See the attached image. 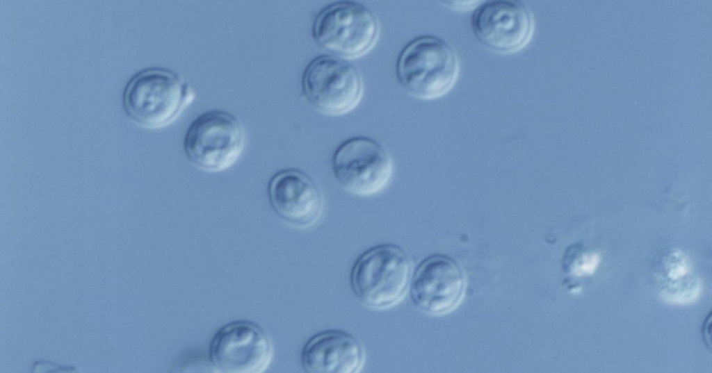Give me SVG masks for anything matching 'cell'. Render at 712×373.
Instances as JSON below:
<instances>
[{
	"label": "cell",
	"mask_w": 712,
	"mask_h": 373,
	"mask_svg": "<svg viewBox=\"0 0 712 373\" xmlns=\"http://www.w3.org/2000/svg\"><path fill=\"white\" fill-rule=\"evenodd\" d=\"M364 361L360 342L352 334L337 329L315 333L300 352L301 367L307 373H357Z\"/></svg>",
	"instance_id": "obj_12"
},
{
	"label": "cell",
	"mask_w": 712,
	"mask_h": 373,
	"mask_svg": "<svg viewBox=\"0 0 712 373\" xmlns=\"http://www.w3.org/2000/svg\"><path fill=\"white\" fill-rule=\"evenodd\" d=\"M267 197L274 213L298 228L314 226L321 216L323 198L315 181L305 172L286 168L272 175Z\"/></svg>",
	"instance_id": "obj_11"
},
{
	"label": "cell",
	"mask_w": 712,
	"mask_h": 373,
	"mask_svg": "<svg viewBox=\"0 0 712 373\" xmlns=\"http://www.w3.org/2000/svg\"><path fill=\"white\" fill-rule=\"evenodd\" d=\"M446 3L450 8L458 10H471L479 5L478 1H448Z\"/></svg>",
	"instance_id": "obj_15"
},
{
	"label": "cell",
	"mask_w": 712,
	"mask_h": 373,
	"mask_svg": "<svg viewBox=\"0 0 712 373\" xmlns=\"http://www.w3.org/2000/svg\"><path fill=\"white\" fill-rule=\"evenodd\" d=\"M471 25L481 44L503 53L523 49L534 30L531 11L518 1L494 0L479 4L472 14Z\"/></svg>",
	"instance_id": "obj_10"
},
{
	"label": "cell",
	"mask_w": 712,
	"mask_h": 373,
	"mask_svg": "<svg viewBox=\"0 0 712 373\" xmlns=\"http://www.w3.org/2000/svg\"><path fill=\"white\" fill-rule=\"evenodd\" d=\"M660 276V294L668 304L688 305L700 297L702 281L693 274L689 258L681 250H672L663 258Z\"/></svg>",
	"instance_id": "obj_13"
},
{
	"label": "cell",
	"mask_w": 712,
	"mask_h": 373,
	"mask_svg": "<svg viewBox=\"0 0 712 373\" xmlns=\"http://www.w3.org/2000/svg\"><path fill=\"white\" fill-rule=\"evenodd\" d=\"M246 132L240 120L222 110L206 111L187 128L183 151L188 161L207 172H220L232 167L241 156Z\"/></svg>",
	"instance_id": "obj_4"
},
{
	"label": "cell",
	"mask_w": 712,
	"mask_h": 373,
	"mask_svg": "<svg viewBox=\"0 0 712 373\" xmlns=\"http://www.w3.org/2000/svg\"><path fill=\"white\" fill-rule=\"evenodd\" d=\"M273 356L268 335L250 320H235L223 325L209 346L211 365L222 373H262L270 366Z\"/></svg>",
	"instance_id": "obj_8"
},
{
	"label": "cell",
	"mask_w": 712,
	"mask_h": 373,
	"mask_svg": "<svg viewBox=\"0 0 712 373\" xmlns=\"http://www.w3.org/2000/svg\"><path fill=\"white\" fill-rule=\"evenodd\" d=\"M710 325H711V314H709V317L706 318V321L704 322V328H703L704 338H705L706 343H709V347H710V345H711V342H711L710 341V340H711V338H710V333H711L710 328H711V326Z\"/></svg>",
	"instance_id": "obj_16"
},
{
	"label": "cell",
	"mask_w": 712,
	"mask_h": 373,
	"mask_svg": "<svg viewBox=\"0 0 712 373\" xmlns=\"http://www.w3.org/2000/svg\"><path fill=\"white\" fill-rule=\"evenodd\" d=\"M601 257L596 252H585L571 262L565 264V269L573 276L592 275L597 270Z\"/></svg>",
	"instance_id": "obj_14"
},
{
	"label": "cell",
	"mask_w": 712,
	"mask_h": 373,
	"mask_svg": "<svg viewBox=\"0 0 712 373\" xmlns=\"http://www.w3.org/2000/svg\"><path fill=\"white\" fill-rule=\"evenodd\" d=\"M195 97L193 88L178 73L152 67L129 80L122 101L126 115L136 124L158 129L173 123Z\"/></svg>",
	"instance_id": "obj_1"
},
{
	"label": "cell",
	"mask_w": 712,
	"mask_h": 373,
	"mask_svg": "<svg viewBox=\"0 0 712 373\" xmlns=\"http://www.w3.org/2000/svg\"><path fill=\"white\" fill-rule=\"evenodd\" d=\"M465 276L460 265L444 254H434L413 270L409 292L413 304L432 316L446 315L463 299Z\"/></svg>",
	"instance_id": "obj_9"
},
{
	"label": "cell",
	"mask_w": 712,
	"mask_h": 373,
	"mask_svg": "<svg viewBox=\"0 0 712 373\" xmlns=\"http://www.w3.org/2000/svg\"><path fill=\"white\" fill-rule=\"evenodd\" d=\"M380 25L363 4L340 1L322 8L312 27L316 43L332 55L349 60L369 53L375 45Z\"/></svg>",
	"instance_id": "obj_5"
},
{
	"label": "cell",
	"mask_w": 712,
	"mask_h": 373,
	"mask_svg": "<svg viewBox=\"0 0 712 373\" xmlns=\"http://www.w3.org/2000/svg\"><path fill=\"white\" fill-rule=\"evenodd\" d=\"M332 165L339 185L359 197H371L384 190L394 169L385 148L365 136H355L342 142L334 152Z\"/></svg>",
	"instance_id": "obj_7"
},
{
	"label": "cell",
	"mask_w": 712,
	"mask_h": 373,
	"mask_svg": "<svg viewBox=\"0 0 712 373\" xmlns=\"http://www.w3.org/2000/svg\"><path fill=\"white\" fill-rule=\"evenodd\" d=\"M412 260L400 246L380 244L366 250L354 262L350 286L365 306L383 310L398 304L409 290Z\"/></svg>",
	"instance_id": "obj_2"
},
{
	"label": "cell",
	"mask_w": 712,
	"mask_h": 373,
	"mask_svg": "<svg viewBox=\"0 0 712 373\" xmlns=\"http://www.w3.org/2000/svg\"><path fill=\"white\" fill-rule=\"evenodd\" d=\"M304 97L320 113L343 116L359 104L362 78L348 60L332 54L320 55L305 67L301 78Z\"/></svg>",
	"instance_id": "obj_6"
},
{
	"label": "cell",
	"mask_w": 712,
	"mask_h": 373,
	"mask_svg": "<svg viewBox=\"0 0 712 373\" xmlns=\"http://www.w3.org/2000/svg\"><path fill=\"white\" fill-rule=\"evenodd\" d=\"M459 74V62L452 47L433 35L419 36L401 50L396 64L400 84L412 97L432 100L448 93Z\"/></svg>",
	"instance_id": "obj_3"
}]
</instances>
